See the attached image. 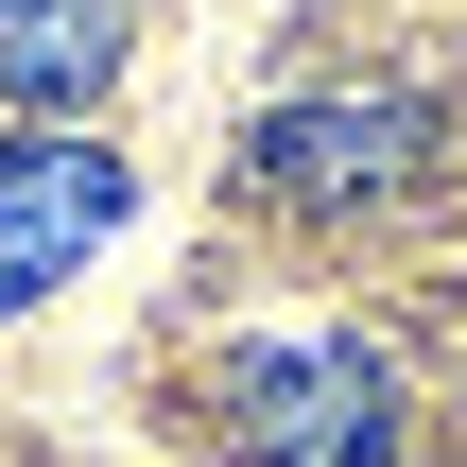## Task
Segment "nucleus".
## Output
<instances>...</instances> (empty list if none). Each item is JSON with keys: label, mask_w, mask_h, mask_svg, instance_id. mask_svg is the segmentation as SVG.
Wrapping results in <instances>:
<instances>
[{"label": "nucleus", "mask_w": 467, "mask_h": 467, "mask_svg": "<svg viewBox=\"0 0 467 467\" xmlns=\"http://www.w3.org/2000/svg\"><path fill=\"white\" fill-rule=\"evenodd\" d=\"M208 416L260 467H399V364L347 347V329H277V347L208 364Z\"/></svg>", "instance_id": "nucleus-1"}, {"label": "nucleus", "mask_w": 467, "mask_h": 467, "mask_svg": "<svg viewBox=\"0 0 467 467\" xmlns=\"http://www.w3.org/2000/svg\"><path fill=\"white\" fill-rule=\"evenodd\" d=\"M121 69V0H0V87L17 104H87Z\"/></svg>", "instance_id": "nucleus-4"}, {"label": "nucleus", "mask_w": 467, "mask_h": 467, "mask_svg": "<svg viewBox=\"0 0 467 467\" xmlns=\"http://www.w3.org/2000/svg\"><path fill=\"white\" fill-rule=\"evenodd\" d=\"M139 208V156L121 139H0V312H35L52 277H87Z\"/></svg>", "instance_id": "nucleus-3"}, {"label": "nucleus", "mask_w": 467, "mask_h": 467, "mask_svg": "<svg viewBox=\"0 0 467 467\" xmlns=\"http://www.w3.org/2000/svg\"><path fill=\"white\" fill-rule=\"evenodd\" d=\"M416 156H433V104H399V87H312V104H277V121L243 139V208L347 225V208H399Z\"/></svg>", "instance_id": "nucleus-2"}]
</instances>
